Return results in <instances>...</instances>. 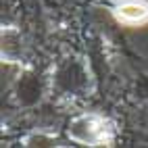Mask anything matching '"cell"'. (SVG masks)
Returning a JSON list of instances; mask_svg holds the SVG:
<instances>
[{"mask_svg": "<svg viewBox=\"0 0 148 148\" xmlns=\"http://www.w3.org/2000/svg\"><path fill=\"white\" fill-rule=\"evenodd\" d=\"M69 138L77 144L86 146H111L115 130L113 123L98 115H82L71 121L69 127Z\"/></svg>", "mask_w": 148, "mask_h": 148, "instance_id": "1", "label": "cell"}, {"mask_svg": "<svg viewBox=\"0 0 148 148\" xmlns=\"http://www.w3.org/2000/svg\"><path fill=\"white\" fill-rule=\"evenodd\" d=\"M113 15L123 25H144L148 21V4L142 0H123L113 8Z\"/></svg>", "mask_w": 148, "mask_h": 148, "instance_id": "2", "label": "cell"}]
</instances>
